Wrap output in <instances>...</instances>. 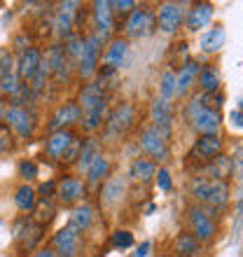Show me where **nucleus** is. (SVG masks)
<instances>
[{
    "mask_svg": "<svg viewBox=\"0 0 243 257\" xmlns=\"http://www.w3.org/2000/svg\"><path fill=\"white\" fill-rule=\"evenodd\" d=\"M189 192L199 203L208 206V208H220L229 199V185L222 180H208V178H199L189 185Z\"/></svg>",
    "mask_w": 243,
    "mask_h": 257,
    "instance_id": "f257e3e1",
    "label": "nucleus"
},
{
    "mask_svg": "<svg viewBox=\"0 0 243 257\" xmlns=\"http://www.w3.org/2000/svg\"><path fill=\"white\" fill-rule=\"evenodd\" d=\"M3 119L10 128H12V134L21 136V138H31L35 134V112H31L28 108H17V105H10V108L3 112Z\"/></svg>",
    "mask_w": 243,
    "mask_h": 257,
    "instance_id": "f03ea898",
    "label": "nucleus"
},
{
    "mask_svg": "<svg viewBox=\"0 0 243 257\" xmlns=\"http://www.w3.org/2000/svg\"><path fill=\"white\" fill-rule=\"evenodd\" d=\"M101 47L103 42L96 38V35H89L84 38V45H82L80 59H77V70H80V77L89 80L98 73V59H101Z\"/></svg>",
    "mask_w": 243,
    "mask_h": 257,
    "instance_id": "7ed1b4c3",
    "label": "nucleus"
},
{
    "mask_svg": "<svg viewBox=\"0 0 243 257\" xmlns=\"http://www.w3.org/2000/svg\"><path fill=\"white\" fill-rule=\"evenodd\" d=\"M155 31V14L150 12L148 7H136L134 12L127 17L124 24V33L129 38H145Z\"/></svg>",
    "mask_w": 243,
    "mask_h": 257,
    "instance_id": "20e7f679",
    "label": "nucleus"
},
{
    "mask_svg": "<svg viewBox=\"0 0 243 257\" xmlns=\"http://www.w3.org/2000/svg\"><path fill=\"white\" fill-rule=\"evenodd\" d=\"M134 122H136L134 105H131V103H119V105L105 117V128H108V134H112V136H122L134 126Z\"/></svg>",
    "mask_w": 243,
    "mask_h": 257,
    "instance_id": "39448f33",
    "label": "nucleus"
},
{
    "mask_svg": "<svg viewBox=\"0 0 243 257\" xmlns=\"http://www.w3.org/2000/svg\"><path fill=\"white\" fill-rule=\"evenodd\" d=\"M94 28H96V38L101 42H105L115 28V14L110 7V0H96L94 5Z\"/></svg>",
    "mask_w": 243,
    "mask_h": 257,
    "instance_id": "423d86ee",
    "label": "nucleus"
},
{
    "mask_svg": "<svg viewBox=\"0 0 243 257\" xmlns=\"http://www.w3.org/2000/svg\"><path fill=\"white\" fill-rule=\"evenodd\" d=\"M182 19H185V12H182V5L180 3H164L159 5L157 10V26L162 33H176L180 28Z\"/></svg>",
    "mask_w": 243,
    "mask_h": 257,
    "instance_id": "0eeeda50",
    "label": "nucleus"
},
{
    "mask_svg": "<svg viewBox=\"0 0 243 257\" xmlns=\"http://www.w3.org/2000/svg\"><path fill=\"white\" fill-rule=\"evenodd\" d=\"M189 222H192V229H194V238L199 243H206L215 236V222H213V215H208L206 208H189Z\"/></svg>",
    "mask_w": 243,
    "mask_h": 257,
    "instance_id": "6e6552de",
    "label": "nucleus"
},
{
    "mask_svg": "<svg viewBox=\"0 0 243 257\" xmlns=\"http://www.w3.org/2000/svg\"><path fill=\"white\" fill-rule=\"evenodd\" d=\"M150 117H152V122H155L152 128L162 136L164 141H169L171 138V124H173V108H171V103L157 98V101L152 103V108H150Z\"/></svg>",
    "mask_w": 243,
    "mask_h": 257,
    "instance_id": "1a4fd4ad",
    "label": "nucleus"
},
{
    "mask_svg": "<svg viewBox=\"0 0 243 257\" xmlns=\"http://www.w3.org/2000/svg\"><path fill=\"white\" fill-rule=\"evenodd\" d=\"M77 108L82 110V115L89 112V110L98 108V105H105L108 103V94H105V89L98 84V82H89L84 87L80 89V96H77Z\"/></svg>",
    "mask_w": 243,
    "mask_h": 257,
    "instance_id": "9d476101",
    "label": "nucleus"
},
{
    "mask_svg": "<svg viewBox=\"0 0 243 257\" xmlns=\"http://www.w3.org/2000/svg\"><path fill=\"white\" fill-rule=\"evenodd\" d=\"M141 148L148 152L157 162H166L169 159V141H164L155 128H145L141 131Z\"/></svg>",
    "mask_w": 243,
    "mask_h": 257,
    "instance_id": "9b49d317",
    "label": "nucleus"
},
{
    "mask_svg": "<svg viewBox=\"0 0 243 257\" xmlns=\"http://www.w3.org/2000/svg\"><path fill=\"white\" fill-rule=\"evenodd\" d=\"M80 119H82V110L77 108V103L75 101H70V103H63L61 108H56V112L52 115L47 128L54 134V131H63V128H68L70 124H77Z\"/></svg>",
    "mask_w": 243,
    "mask_h": 257,
    "instance_id": "f8f14e48",
    "label": "nucleus"
},
{
    "mask_svg": "<svg viewBox=\"0 0 243 257\" xmlns=\"http://www.w3.org/2000/svg\"><path fill=\"white\" fill-rule=\"evenodd\" d=\"M220 152H222V138L217 134H213V136H201V138H196L189 157H194L196 162H210V159L217 157Z\"/></svg>",
    "mask_w": 243,
    "mask_h": 257,
    "instance_id": "ddd939ff",
    "label": "nucleus"
},
{
    "mask_svg": "<svg viewBox=\"0 0 243 257\" xmlns=\"http://www.w3.org/2000/svg\"><path fill=\"white\" fill-rule=\"evenodd\" d=\"M80 231H75L73 227H63L56 231L54 236V252H59L61 257H73L80 250Z\"/></svg>",
    "mask_w": 243,
    "mask_h": 257,
    "instance_id": "4468645a",
    "label": "nucleus"
},
{
    "mask_svg": "<svg viewBox=\"0 0 243 257\" xmlns=\"http://www.w3.org/2000/svg\"><path fill=\"white\" fill-rule=\"evenodd\" d=\"M45 61L49 66V75H54L59 82H66L68 80V68H70V61H68L66 52H63V45H52L45 56Z\"/></svg>",
    "mask_w": 243,
    "mask_h": 257,
    "instance_id": "2eb2a0df",
    "label": "nucleus"
},
{
    "mask_svg": "<svg viewBox=\"0 0 243 257\" xmlns=\"http://www.w3.org/2000/svg\"><path fill=\"white\" fill-rule=\"evenodd\" d=\"M40 61H42V52L38 47H28L26 52H21L19 61H17V77L21 82H31Z\"/></svg>",
    "mask_w": 243,
    "mask_h": 257,
    "instance_id": "dca6fc26",
    "label": "nucleus"
},
{
    "mask_svg": "<svg viewBox=\"0 0 243 257\" xmlns=\"http://www.w3.org/2000/svg\"><path fill=\"white\" fill-rule=\"evenodd\" d=\"M213 19V5L210 3H194L185 14V26L187 31H201L203 26H208Z\"/></svg>",
    "mask_w": 243,
    "mask_h": 257,
    "instance_id": "f3484780",
    "label": "nucleus"
},
{
    "mask_svg": "<svg viewBox=\"0 0 243 257\" xmlns=\"http://www.w3.org/2000/svg\"><path fill=\"white\" fill-rule=\"evenodd\" d=\"M75 138H77V136H75L70 128H63V131H54V134H49L47 143H45V152H47V157H52V159H61L63 152L68 150V145H70Z\"/></svg>",
    "mask_w": 243,
    "mask_h": 257,
    "instance_id": "a211bd4d",
    "label": "nucleus"
},
{
    "mask_svg": "<svg viewBox=\"0 0 243 257\" xmlns=\"http://www.w3.org/2000/svg\"><path fill=\"white\" fill-rule=\"evenodd\" d=\"M56 196H59L63 203H75L80 201L82 196H84V185H82V180H77V178H63L61 183H56Z\"/></svg>",
    "mask_w": 243,
    "mask_h": 257,
    "instance_id": "6ab92c4d",
    "label": "nucleus"
},
{
    "mask_svg": "<svg viewBox=\"0 0 243 257\" xmlns=\"http://www.w3.org/2000/svg\"><path fill=\"white\" fill-rule=\"evenodd\" d=\"M199 63L196 61H192V59H187L185 61V66L178 70V75H176V94L178 96H185L189 91V89L196 84V75H199Z\"/></svg>",
    "mask_w": 243,
    "mask_h": 257,
    "instance_id": "aec40b11",
    "label": "nucleus"
},
{
    "mask_svg": "<svg viewBox=\"0 0 243 257\" xmlns=\"http://www.w3.org/2000/svg\"><path fill=\"white\" fill-rule=\"evenodd\" d=\"M61 10H59V17H56V33L61 35V38H70L73 35V24H75V7H80V3H75V0H70V3H61Z\"/></svg>",
    "mask_w": 243,
    "mask_h": 257,
    "instance_id": "412c9836",
    "label": "nucleus"
},
{
    "mask_svg": "<svg viewBox=\"0 0 243 257\" xmlns=\"http://www.w3.org/2000/svg\"><path fill=\"white\" fill-rule=\"evenodd\" d=\"M206 173H208V180H222V183H227V178L234 173V162H231L229 157L217 155L210 162H206Z\"/></svg>",
    "mask_w": 243,
    "mask_h": 257,
    "instance_id": "4be33fe9",
    "label": "nucleus"
},
{
    "mask_svg": "<svg viewBox=\"0 0 243 257\" xmlns=\"http://www.w3.org/2000/svg\"><path fill=\"white\" fill-rule=\"evenodd\" d=\"M220 124H222L220 112H213V110H201V112L194 117L192 128H194V131H199L201 136H213V134H217Z\"/></svg>",
    "mask_w": 243,
    "mask_h": 257,
    "instance_id": "5701e85b",
    "label": "nucleus"
},
{
    "mask_svg": "<svg viewBox=\"0 0 243 257\" xmlns=\"http://www.w3.org/2000/svg\"><path fill=\"white\" fill-rule=\"evenodd\" d=\"M157 173V164L155 162H150V159H134V164L129 166V178L134 180V183H150L152 178H155Z\"/></svg>",
    "mask_w": 243,
    "mask_h": 257,
    "instance_id": "b1692460",
    "label": "nucleus"
},
{
    "mask_svg": "<svg viewBox=\"0 0 243 257\" xmlns=\"http://www.w3.org/2000/svg\"><path fill=\"white\" fill-rule=\"evenodd\" d=\"M91 222H94V210H91V206H87V203H77L73 208V213H70V222H68V227H73L75 231H87L89 227H91Z\"/></svg>",
    "mask_w": 243,
    "mask_h": 257,
    "instance_id": "393cba45",
    "label": "nucleus"
},
{
    "mask_svg": "<svg viewBox=\"0 0 243 257\" xmlns=\"http://www.w3.org/2000/svg\"><path fill=\"white\" fill-rule=\"evenodd\" d=\"M110 173V159L103 155H96L91 159V164L87 166V180L89 185H98L103 183V178H108Z\"/></svg>",
    "mask_w": 243,
    "mask_h": 257,
    "instance_id": "a878e982",
    "label": "nucleus"
},
{
    "mask_svg": "<svg viewBox=\"0 0 243 257\" xmlns=\"http://www.w3.org/2000/svg\"><path fill=\"white\" fill-rule=\"evenodd\" d=\"M196 80H199V87L203 89V94H215L220 89V70L215 66H203L199 68Z\"/></svg>",
    "mask_w": 243,
    "mask_h": 257,
    "instance_id": "bb28decb",
    "label": "nucleus"
},
{
    "mask_svg": "<svg viewBox=\"0 0 243 257\" xmlns=\"http://www.w3.org/2000/svg\"><path fill=\"white\" fill-rule=\"evenodd\" d=\"M42 231H45V227H42V224L28 222L26 227L21 229V234H17V236H19V241H21V248H24V250H33L35 245L42 241V236H45Z\"/></svg>",
    "mask_w": 243,
    "mask_h": 257,
    "instance_id": "cd10ccee",
    "label": "nucleus"
},
{
    "mask_svg": "<svg viewBox=\"0 0 243 257\" xmlns=\"http://www.w3.org/2000/svg\"><path fill=\"white\" fill-rule=\"evenodd\" d=\"M14 203H17V208L21 210V213H33L35 203H38V196H35V190L31 187V185H21L19 190H17V194H14Z\"/></svg>",
    "mask_w": 243,
    "mask_h": 257,
    "instance_id": "c85d7f7f",
    "label": "nucleus"
},
{
    "mask_svg": "<svg viewBox=\"0 0 243 257\" xmlns=\"http://www.w3.org/2000/svg\"><path fill=\"white\" fill-rule=\"evenodd\" d=\"M124 56H127V42L124 40H112L110 42L108 52H105V66L117 70L124 63Z\"/></svg>",
    "mask_w": 243,
    "mask_h": 257,
    "instance_id": "c756f323",
    "label": "nucleus"
},
{
    "mask_svg": "<svg viewBox=\"0 0 243 257\" xmlns=\"http://www.w3.org/2000/svg\"><path fill=\"white\" fill-rule=\"evenodd\" d=\"M124 192H127V187H124V180L122 178H112V180H108V183L103 185V203L105 206H112L115 201H119L122 196H124Z\"/></svg>",
    "mask_w": 243,
    "mask_h": 257,
    "instance_id": "7c9ffc66",
    "label": "nucleus"
},
{
    "mask_svg": "<svg viewBox=\"0 0 243 257\" xmlns=\"http://www.w3.org/2000/svg\"><path fill=\"white\" fill-rule=\"evenodd\" d=\"M201 250V243L194 238V234H180L176 238V252L180 257H196Z\"/></svg>",
    "mask_w": 243,
    "mask_h": 257,
    "instance_id": "2f4dec72",
    "label": "nucleus"
},
{
    "mask_svg": "<svg viewBox=\"0 0 243 257\" xmlns=\"http://www.w3.org/2000/svg\"><path fill=\"white\" fill-rule=\"evenodd\" d=\"M33 215H35V222L45 227V224H49L54 220L56 206L52 203V199H38V203H35V208H33Z\"/></svg>",
    "mask_w": 243,
    "mask_h": 257,
    "instance_id": "473e14b6",
    "label": "nucleus"
},
{
    "mask_svg": "<svg viewBox=\"0 0 243 257\" xmlns=\"http://www.w3.org/2000/svg\"><path fill=\"white\" fill-rule=\"evenodd\" d=\"M105 110H108V103H105V105H98V108H94V110H89V112H84L82 119H80L82 128H84V131H96V128H101L103 119H105Z\"/></svg>",
    "mask_w": 243,
    "mask_h": 257,
    "instance_id": "72a5a7b5",
    "label": "nucleus"
},
{
    "mask_svg": "<svg viewBox=\"0 0 243 257\" xmlns=\"http://www.w3.org/2000/svg\"><path fill=\"white\" fill-rule=\"evenodd\" d=\"M224 45V31L222 28H213L201 38V49L203 52H217V49Z\"/></svg>",
    "mask_w": 243,
    "mask_h": 257,
    "instance_id": "f704fd0d",
    "label": "nucleus"
},
{
    "mask_svg": "<svg viewBox=\"0 0 243 257\" xmlns=\"http://www.w3.org/2000/svg\"><path fill=\"white\" fill-rule=\"evenodd\" d=\"M98 155V141L96 138H87V141H82V148H80V155H77V159H80V169L87 171V166L91 164V159Z\"/></svg>",
    "mask_w": 243,
    "mask_h": 257,
    "instance_id": "c9c22d12",
    "label": "nucleus"
},
{
    "mask_svg": "<svg viewBox=\"0 0 243 257\" xmlns=\"http://www.w3.org/2000/svg\"><path fill=\"white\" fill-rule=\"evenodd\" d=\"M21 89H24V82L17 77V73H10V75H5V77L0 80V94H3V96H10V98H14V96L19 94Z\"/></svg>",
    "mask_w": 243,
    "mask_h": 257,
    "instance_id": "e433bc0d",
    "label": "nucleus"
},
{
    "mask_svg": "<svg viewBox=\"0 0 243 257\" xmlns=\"http://www.w3.org/2000/svg\"><path fill=\"white\" fill-rule=\"evenodd\" d=\"M82 45H84V35H80V33H73L70 38H66V47H63V52H66L68 61H77V59H80Z\"/></svg>",
    "mask_w": 243,
    "mask_h": 257,
    "instance_id": "4c0bfd02",
    "label": "nucleus"
},
{
    "mask_svg": "<svg viewBox=\"0 0 243 257\" xmlns=\"http://www.w3.org/2000/svg\"><path fill=\"white\" fill-rule=\"evenodd\" d=\"M199 101H201V108L203 110L220 112V108H222V103H224V96L220 94V91H215V94H203V96H199Z\"/></svg>",
    "mask_w": 243,
    "mask_h": 257,
    "instance_id": "58836bf2",
    "label": "nucleus"
},
{
    "mask_svg": "<svg viewBox=\"0 0 243 257\" xmlns=\"http://www.w3.org/2000/svg\"><path fill=\"white\" fill-rule=\"evenodd\" d=\"M110 243H112V248H117V250H127V248L134 245V234L127 229H119L112 234V241H110Z\"/></svg>",
    "mask_w": 243,
    "mask_h": 257,
    "instance_id": "ea45409f",
    "label": "nucleus"
},
{
    "mask_svg": "<svg viewBox=\"0 0 243 257\" xmlns=\"http://www.w3.org/2000/svg\"><path fill=\"white\" fill-rule=\"evenodd\" d=\"M176 94V73H164L162 77V101H169Z\"/></svg>",
    "mask_w": 243,
    "mask_h": 257,
    "instance_id": "a19ab883",
    "label": "nucleus"
},
{
    "mask_svg": "<svg viewBox=\"0 0 243 257\" xmlns=\"http://www.w3.org/2000/svg\"><path fill=\"white\" fill-rule=\"evenodd\" d=\"M14 148V134L5 122H0V152H10Z\"/></svg>",
    "mask_w": 243,
    "mask_h": 257,
    "instance_id": "79ce46f5",
    "label": "nucleus"
},
{
    "mask_svg": "<svg viewBox=\"0 0 243 257\" xmlns=\"http://www.w3.org/2000/svg\"><path fill=\"white\" fill-rule=\"evenodd\" d=\"M12 66H14V56L10 49H0V80L5 77V75L12 73Z\"/></svg>",
    "mask_w": 243,
    "mask_h": 257,
    "instance_id": "37998d69",
    "label": "nucleus"
},
{
    "mask_svg": "<svg viewBox=\"0 0 243 257\" xmlns=\"http://www.w3.org/2000/svg\"><path fill=\"white\" fill-rule=\"evenodd\" d=\"M110 7H112V14H115V17H117V14H119V17H122V14H124V17H129V14L136 10V3H134V0H115V3H110Z\"/></svg>",
    "mask_w": 243,
    "mask_h": 257,
    "instance_id": "c03bdc74",
    "label": "nucleus"
},
{
    "mask_svg": "<svg viewBox=\"0 0 243 257\" xmlns=\"http://www.w3.org/2000/svg\"><path fill=\"white\" fill-rule=\"evenodd\" d=\"M19 176L24 178V180H35V178H38V164L31 162V159H24V162L19 164Z\"/></svg>",
    "mask_w": 243,
    "mask_h": 257,
    "instance_id": "a18cd8bd",
    "label": "nucleus"
},
{
    "mask_svg": "<svg viewBox=\"0 0 243 257\" xmlns=\"http://www.w3.org/2000/svg\"><path fill=\"white\" fill-rule=\"evenodd\" d=\"M80 148H82V141L80 138H75L70 145H68V150L63 152V157H61V162H66V164H70V162H75L77 159V155H80Z\"/></svg>",
    "mask_w": 243,
    "mask_h": 257,
    "instance_id": "49530a36",
    "label": "nucleus"
},
{
    "mask_svg": "<svg viewBox=\"0 0 243 257\" xmlns=\"http://www.w3.org/2000/svg\"><path fill=\"white\" fill-rule=\"evenodd\" d=\"M56 192V183L54 180H47V183H42L38 190H35V196H40V199H52Z\"/></svg>",
    "mask_w": 243,
    "mask_h": 257,
    "instance_id": "de8ad7c7",
    "label": "nucleus"
},
{
    "mask_svg": "<svg viewBox=\"0 0 243 257\" xmlns=\"http://www.w3.org/2000/svg\"><path fill=\"white\" fill-rule=\"evenodd\" d=\"M201 101H199V98H192V101H189V105L187 108H185V117H187V122L192 124L194 122V117L199 115V112H201Z\"/></svg>",
    "mask_w": 243,
    "mask_h": 257,
    "instance_id": "09e8293b",
    "label": "nucleus"
},
{
    "mask_svg": "<svg viewBox=\"0 0 243 257\" xmlns=\"http://www.w3.org/2000/svg\"><path fill=\"white\" fill-rule=\"evenodd\" d=\"M157 176V185H159V190L162 192H169L171 190V173L166 169H159V173H155Z\"/></svg>",
    "mask_w": 243,
    "mask_h": 257,
    "instance_id": "8fccbe9b",
    "label": "nucleus"
},
{
    "mask_svg": "<svg viewBox=\"0 0 243 257\" xmlns=\"http://www.w3.org/2000/svg\"><path fill=\"white\" fill-rule=\"evenodd\" d=\"M28 47H33V45H31V38H28L26 33H21V35H17V38H14V52H17V54L26 52Z\"/></svg>",
    "mask_w": 243,
    "mask_h": 257,
    "instance_id": "3c124183",
    "label": "nucleus"
},
{
    "mask_svg": "<svg viewBox=\"0 0 243 257\" xmlns=\"http://www.w3.org/2000/svg\"><path fill=\"white\" fill-rule=\"evenodd\" d=\"M229 119H231V126H234V128H241L243 126V112H241V108L234 110V112L229 115Z\"/></svg>",
    "mask_w": 243,
    "mask_h": 257,
    "instance_id": "603ef678",
    "label": "nucleus"
},
{
    "mask_svg": "<svg viewBox=\"0 0 243 257\" xmlns=\"http://www.w3.org/2000/svg\"><path fill=\"white\" fill-rule=\"evenodd\" d=\"M150 248H152V243H150V241H145V243H141V245H138V250L134 252V257H148Z\"/></svg>",
    "mask_w": 243,
    "mask_h": 257,
    "instance_id": "864d4df0",
    "label": "nucleus"
},
{
    "mask_svg": "<svg viewBox=\"0 0 243 257\" xmlns=\"http://www.w3.org/2000/svg\"><path fill=\"white\" fill-rule=\"evenodd\" d=\"M33 257H56V252L49 250V248H42V250H38Z\"/></svg>",
    "mask_w": 243,
    "mask_h": 257,
    "instance_id": "5fc2aeb1",
    "label": "nucleus"
},
{
    "mask_svg": "<svg viewBox=\"0 0 243 257\" xmlns=\"http://www.w3.org/2000/svg\"><path fill=\"white\" fill-rule=\"evenodd\" d=\"M3 112H5V110H3V105H0V119H3Z\"/></svg>",
    "mask_w": 243,
    "mask_h": 257,
    "instance_id": "6e6d98bb",
    "label": "nucleus"
}]
</instances>
